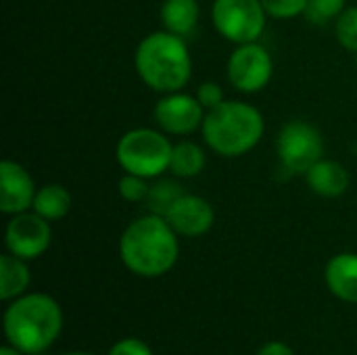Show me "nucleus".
Listing matches in <instances>:
<instances>
[{"label":"nucleus","mask_w":357,"mask_h":355,"mask_svg":"<svg viewBox=\"0 0 357 355\" xmlns=\"http://www.w3.org/2000/svg\"><path fill=\"white\" fill-rule=\"evenodd\" d=\"M119 255L123 266L138 276H163L178 262V232L163 216H142L123 230L119 239Z\"/></svg>","instance_id":"nucleus-1"},{"label":"nucleus","mask_w":357,"mask_h":355,"mask_svg":"<svg viewBox=\"0 0 357 355\" xmlns=\"http://www.w3.org/2000/svg\"><path fill=\"white\" fill-rule=\"evenodd\" d=\"M134 67L140 80L157 92L182 90L192 77V59L182 36L167 29L144 36L134 52Z\"/></svg>","instance_id":"nucleus-2"},{"label":"nucleus","mask_w":357,"mask_h":355,"mask_svg":"<svg viewBox=\"0 0 357 355\" xmlns=\"http://www.w3.org/2000/svg\"><path fill=\"white\" fill-rule=\"evenodd\" d=\"M201 132L213 153L222 157H243L264 138L266 121L257 107L243 100H224L205 113Z\"/></svg>","instance_id":"nucleus-3"},{"label":"nucleus","mask_w":357,"mask_h":355,"mask_svg":"<svg viewBox=\"0 0 357 355\" xmlns=\"http://www.w3.org/2000/svg\"><path fill=\"white\" fill-rule=\"evenodd\" d=\"M63 328V312L59 303L44 295L17 297L4 314V335L21 354L44 352Z\"/></svg>","instance_id":"nucleus-4"},{"label":"nucleus","mask_w":357,"mask_h":355,"mask_svg":"<svg viewBox=\"0 0 357 355\" xmlns=\"http://www.w3.org/2000/svg\"><path fill=\"white\" fill-rule=\"evenodd\" d=\"M172 151L174 144L163 130L157 132L151 128H134L119 138L115 157L123 172L151 180L169 169Z\"/></svg>","instance_id":"nucleus-5"},{"label":"nucleus","mask_w":357,"mask_h":355,"mask_svg":"<svg viewBox=\"0 0 357 355\" xmlns=\"http://www.w3.org/2000/svg\"><path fill=\"white\" fill-rule=\"evenodd\" d=\"M211 21L222 38L238 46L261 38L268 13L261 0H213Z\"/></svg>","instance_id":"nucleus-6"},{"label":"nucleus","mask_w":357,"mask_h":355,"mask_svg":"<svg viewBox=\"0 0 357 355\" xmlns=\"http://www.w3.org/2000/svg\"><path fill=\"white\" fill-rule=\"evenodd\" d=\"M276 153L284 169L291 174H307L324 155V140L316 126L293 119L284 123L276 138Z\"/></svg>","instance_id":"nucleus-7"},{"label":"nucleus","mask_w":357,"mask_h":355,"mask_svg":"<svg viewBox=\"0 0 357 355\" xmlns=\"http://www.w3.org/2000/svg\"><path fill=\"white\" fill-rule=\"evenodd\" d=\"M228 80L230 84L247 94H255L264 90L274 73V61L266 46L259 42L238 44L236 50L230 54L228 65Z\"/></svg>","instance_id":"nucleus-8"},{"label":"nucleus","mask_w":357,"mask_h":355,"mask_svg":"<svg viewBox=\"0 0 357 355\" xmlns=\"http://www.w3.org/2000/svg\"><path fill=\"white\" fill-rule=\"evenodd\" d=\"M52 230L50 222L38 216L36 211H23L13 216V220L6 226L4 243L8 253L21 257V259H36L50 247Z\"/></svg>","instance_id":"nucleus-9"},{"label":"nucleus","mask_w":357,"mask_h":355,"mask_svg":"<svg viewBox=\"0 0 357 355\" xmlns=\"http://www.w3.org/2000/svg\"><path fill=\"white\" fill-rule=\"evenodd\" d=\"M205 107L197 96L186 94L182 90L169 92L155 105V121L165 134L186 136L197 132L203 126Z\"/></svg>","instance_id":"nucleus-10"},{"label":"nucleus","mask_w":357,"mask_h":355,"mask_svg":"<svg viewBox=\"0 0 357 355\" xmlns=\"http://www.w3.org/2000/svg\"><path fill=\"white\" fill-rule=\"evenodd\" d=\"M36 184L29 172L10 159L0 163V209L6 216L29 211L36 199Z\"/></svg>","instance_id":"nucleus-11"},{"label":"nucleus","mask_w":357,"mask_h":355,"mask_svg":"<svg viewBox=\"0 0 357 355\" xmlns=\"http://www.w3.org/2000/svg\"><path fill=\"white\" fill-rule=\"evenodd\" d=\"M165 220L178 232V236L195 239V236L207 234L213 228L215 211L207 199H203L199 195L184 192V197L172 207V211L165 216Z\"/></svg>","instance_id":"nucleus-12"},{"label":"nucleus","mask_w":357,"mask_h":355,"mask_svg":"<svg viewBox=\"0 0 357 355\" xmlns=\"http://www.w3.org/2000/svg\"><path fill=\"white\" fill-rule=\"evenodd\" d=\"M305 182L312 192L326 197V199H335V197H341L347 192L351 178L343 163L331 161V159H320L316 165H312L307 169Z\"/></svg>","instance_id":"nucleus-13"},{"label":"nucleus","mask_w":357,"mask_h":355,"mask_svg":"<svg viewBox=\"0 0 357 355\" xmlns=\"http://www.w3.org/2000/svg\"><path fill=\"white\" fill-rule=\"evenodd\" d=\"M328 291L347 303L357 305V253H339L326 264Z\"/></svg>","instance_id":"nucleus-14"},{"label":"nucleus","mask_w":357,"mask_h":355,"mask_svg":"<svg viewBox=\"0 0 357 355\" xmlns=\"http://www.w3.org/2000/svg\"><path fill=\"white\" fill-rule=\"evenodd\" d=\"M159 17L163 29L186 38L195 31L199 23L201 6L199 0H163Z\"/></svg>","instance_id":"nucleus-15"},{"label":"nucleus","mask_w":357,"mask_h":355,"mask_svg":"<svg viewBox=\"0 0 357 355\" xmlns=\"http://www.w3.org/2000/svg\"><path fill=\"white\" fill-rule=\"evenodd\" d=\"M31 209L48 222L63 220L71 209V195L61 184H46L38 188Z\"/></svg>","instance_id":"nucleus-16"},{"label":"nucleus","mask_w":357,"mask_h":355,"mask_svg":"<svg viewBox=\"0 0 357 355\" xmlns=\"http://www.w3.org/2000/svg\"><path fill=\"white\" fill-rule=\"evenodd\" d=\"M29 285V268L25 266V259L4 253L0 257V299H17Z\"/></svg>","instance_id":"nucleus-17"},{"label":"nucleus","mask_w":357,"mask_h":355,"mask_svg":"<svg viewBox=\"0 0 357 355\" xmlns=\"http://www.w3.org/2000/svg\"><path fill=\"white\" fill-rule=\"evenodd\" d=\"M205 169V151L190 140L174 144L169 172L176 178H195Z\"/></svg>","instance_id":"nucleus-18"},{"label":"nucleus","mask_w":357,"mask_h":355,"mask_svg":"<svg viewBox=\"0 0 357 355\" xmlns=\"http://www.w3.org/2000/svg\"><path fill=\"white\" fill-rule=\"evenodd\" d=\"M182 197H184V188L176 180L165 178V180H157L155 184H151V190L144 203L151 209V213L165 218Z\"/></svg>","instance_id":"nucleus-19"},{"label":"nucleus","mask_w":357,"mask_h":355,"mask_svg":"<svg viewBox=\"0 0 357 355\" xmlns=\"http://www.w3.org/2000/svg\"><path fill=\"white\" fill-rule=\"evenodd\" d=\"M347 0H307L305 19L314 25H326L337 19L347 6Z\"/></svg>","instance_id":"nucleus-20"},{"label":"nucleus","mask_w":357,"mask_h":355,"mask_svg":"<svg viewBox=\"0 0 357 355\" xmlns=\"http://www.w3.org/2000/svg\"><path fill=\"white\" fill-rule=\"evenodd\" d=\"M335 33L345 50L357 52V6L345 8L335 19Z\"/></svg>","instance_id":"nucleus-21"},{"label":"nucleus","mask_w":357,"mask_h":355,"mask_svg":"<svg viewBox=\"0 0 357 355\" xmlns=\"http://www.w3.org/2000/svg\"><path fill=\"white\" fill-rule=\"evenodd\" d=\"M117 190H119L121 199H126L128 203H144L146 197H149L151 186L146 184V178L136 176V174H128V172H126V174L119 178Z\"/></svg>","instance_id":"nucleus-22"},{"label":"nucleus","mask_w":357,"mask_h":355,"mask_svg":"<svg viewBox=\"0 0 357 355\" xmlns=\"http://www.w3.org/2000/svg\"><path fill=\"white\" fill-rule=\"evenodd\" d=\"M268 17L274 19H293L305 13L307 0H261Z\"/></svg>","instance_id":"nucleus-23"},{"label":"nucleus","mask_w":357,"mask_h":355,"mask_svg":"<svg viewBox=\"0 0 357 355\" xmlns=\"http://www.w3.org/2000/svg\"><path fill=\"white\" fill-rule=\"evenodd\" d=\"M197 98H199V103L205 107V111H209V109H215L218 105H222L226 98H224V90H222V86L220 84H215V82H203L199 88H197V94H195Z\"/></svg>","instance_id":"nucleus-24"},{"label":"nucleus","mask_w":357,"mask_h":355,"mask_svg":"<svg viewBox=\"0 0 357 355\" xmlns=\"http://www.w3.org/2000/svg\"><path fill=\"white\" fill-rule=\"evenodd\" d=\"M109 355H153V352L140 339H123L111 347Z\"/></svg>","instance_id":"nucleus-25"},{"label":"nucleus","mask_w":357,"mask_h":355,"mask_svg":"<svg viewBox=\"0 0 357 355\" xmlns=\"http://www.w3.org/2000/svg\"><path fill=\"white\" fill-rule=\"evenodd\" d=\"M257 355H295V352L289 345L280 343V341H272V343L264 345Z\"/></svg>","instance_id":"nucleus-26"},{"label":"nucleus","mask_w":357,"mask_h":355,"mask_svg":"<svg viewBox=\"0 0 357 355\" xmlns=\"http://www.w3.org/2000/svg\"><path fill=\"white\" fill-rule=\"evenodd\" d=\"M0 355H21V352H19V349H15L13 345H10V347L6 345V347H2V349H0Z\"/></svg>","instance_id":"nucleus-27"},{"label":"nucleus","mask_w":357,"mask_h":355,"mask_svg":"<svg viewBox=\"0 0 357 355\" xmlns=\"http://www.w3.org/2000/svg\"><path fill=\"white\" fill-rule=\"evenodd\" d=\"M67 355H86V354H67Z\"/></svg>","instance_id":"nucleus-28"}]
</instances>
